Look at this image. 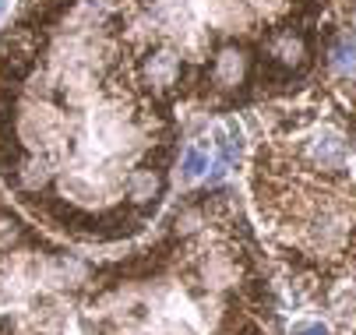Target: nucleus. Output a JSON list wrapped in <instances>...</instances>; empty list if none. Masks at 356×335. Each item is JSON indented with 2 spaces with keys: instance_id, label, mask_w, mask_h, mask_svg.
Returning <instances> with one entry per match:
<instances>
[{
  "instance_id": "7",
  "label": "nucleus",
  "mask_w": 356,
  "mask_h": 335,
  "mask_svg": "<svg viewBox=\"0 0 356 335\" xmlns=\"http://www.w3.org/2000/svg\"><path fill=\"white\" fill-rule=\"evenodd\" d=\"M201 173H209V152L205 149H197V145H191V149H184V156H180V180H197Z\"/></svg>"
},
{
  "instance_id": "4",
  "label": "nucleus",
  "mask_w": 356,
  "mask_h": 335,
  "mask_svg": "<svg viewBox=\"0 0 356 335\" xmlns=\"http://www.w3.org/2000/svg\"><path fill=\"white\" fill-rule=\"evenodd\" d=\"M216 149H219V163L236 166V159H240V127H236L233 117H226L216 127Z\"/></svg>"
},
{
  "instance_id": "6",
  "label": "nucleus",
  "mask_w": 356,
  "mask_h": 335,
  "mask_svg": "<svg viewBox=\"0 0 356 335\" xmlns=\"http://www.w3.org/2000/svg\"><path fill=\"white\" fill-rule=\"evenodd\" d=\"M201 226H205V209L201 205H184L173 215V233L177 236H194V233H201Z\"/></svg>"
},
{
  "instance_id": "9",
  "label": "nucleus",
  "mask_w": 356,
  "mask_h": 335,
  "mask_svg": "<svg viewBox=\"0 0 356 335\" xmlns=\"http://www.w3.org/2000/svg\"><path fill=\"white\" fill-rule=\"evenodd\" d=\"M349 177L356 180V152H353V163H349Z\"/></svg>"
},
{
  "instance_id": "5",
  "label": "nucleus",
  "mask_w": 356,
  "mask_h": 335,
  "mask_svg": "<svg viewBox=\"0 0 356 335\" xmlns=\"http://www.w3.org/2000/svg\"><path fill=\"white\" fill-rule=\"evenodd\" d=\"M201 272H205L209 286H229L236 279V261L229 254H209L205 265H201Z\"/></svg>"
},
{
  "instance_id": "3",
  "label": "nucleus",
  "mask_w": 356,
  "mask_h": 335,
  "mask_svg": "<svg viewBox=\"0 0 356 335\" xmlns=\"http://www.w3.org/2000/svg\"><path fill=\"white\" fill-rule=\"evenodd\" d=\"M332 67L346 78V81H356V35L353 32H346V35H339L335 39V46H332Z\"/></svg>"
},
{
  "instance_id": "1",
  "label": "nucleus",
  "mask_w": 356,
  "mask_h": 335,
  "mask_svg": "<svg viewBox=\"0 0 356 335\" xmlns=\"http://www.w3.org/2000/svg\"><path fill=\"white\" fill-rule=\"evenodd\" d=\"M92 282L95 268L42 233L0 247V335H71L74 297Z\"/></svg>"
},
{
  "instance_id": "8",
  "label": "nucleus",
  "mask_w": 356,
  "mask_h": 335,
  "mask_svg": "<svg viewBox=\"0 0 356 335\" xmlns=\"http://www.w3.org/2000/svg\"><path fill=\"white\" fill-rule=\"evenodd\" d=\"M293 335H328V328L318 325V321H296L293 325Z\"/></svg>"
},
{
  "instance_id": "2",
  "label": "nucleus",
  "mask_w": 356,
  "mask_h": 335,
  "mask_svg": "<svg viewBox=\"0 0 356 335\" xmlns=\"http://www.w3.org/2000/svg\"><path fill=\"white\" fill-rule=\"evenodd\" d=\"M163 187H166L163 170H156L152 163H138L124 177V205H131L138 212H148L152 205L163 198Z\"/></svg>"
},
{
  "instance_id": "10",
  "label": "nucleus",
  "mask_w": 356,
  "mask_h": 335,
  "mask_svg": "<svg viewBox=\"0 0 356 335\" xmlns=\"http://www.w3.org/2000/svg\"><path fill=\"white\" fill-rule=\"evenodd\" d=\"M8 11V0H0V15H4Z\"/></svg>"
}]
</instances>
